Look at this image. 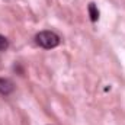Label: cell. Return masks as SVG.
Returning <instances> with one entry per match:
<instances>
[{
    "mask_svg": "<svg viewBox=\"0 0 125 125\" xmlns=\"http://www.w3.org/2000/svg\"><path fill=\"white\" fill-rule=\"evenodd\" d=\"M36 44L45 50H51V48H55L58 44H60V36L52 31H42L39 32L36 36Z\"/></svg>",
    "mask_w": 125,
    "mask_h": 125,
    "instance_id": "1",
    "label": "cell"
},
{
    "mask_svg": "<svg viewBox=\"0 0 125 125\" xmlns=\"http://www.w3.org/2000/svg\"><path fill=\"white\" fill-rule=\"evenodd\" d=\"M13 89H15V86H13L12 80L4 79V77H0V93L7 96V94H10L13 92Z\"/></svg>",
    "mask_w": 125,
    "mask_h": 125,
    "instance_id": "2",
    "label": "cell"
},
{
    "mask_svg": "<svg viewBox=\"0 0 125 125\" xmlns=\"http://www.w3.org/2000/svg\"><path fill=\"white\" fill-rule=\"evenodd\" d=\"M89 16H90L92 22H96L99 19V10H97L94 3H89Z\"/></svg>",
    "mask_w": 125,
    "mask_h": 125,
    "instance_id": "3",
    "label": "cell"
},
{
    "mask_svg": "<svg viewBox=\"0 0 125 125\" xmlns=\"http://www.w3.org/2000/svg\"><path fill=\"white\" fill-rule=\"evenodd\" d=\"M9 48V39L3 35H0V51H6Z\"/></svg>",
    "mask_w": 125,
    "mask_h": 125,
    "instance_id": "4",
    "label": "cell"
}]
</instances>
